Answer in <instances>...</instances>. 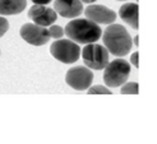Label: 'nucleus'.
Listing matches in <instances>:
<instances>
[{"label": "nucleus", "instance_id": "f257e3e1", "mask_svg": "<svg viewBox=\"0 0 157 144\" xmlns=\"http://www.w3.org/2000/svg\"><path fill=\"white\" fill-rule=\"evenodd\" d=\"M64 33L75 44L87 45L100 40L102 31L97 23L90 19H74L65 26Z\"/></svg>", "mask_w": 157, "mask_h": 144}, {"label": "nucleus", "instance_id": "f03ea898", "mask_svg": "<svg viewBox=\"0 0 157 144\" xmlns=\"http://www.w3.org/2000/svg\"><path fill=\"white\" fill-rule=\"evenodd\" d=\"M104 44L106 50L114 56H125L132 50V37L121 25H110L104 33Z\"/></svg>", "mask_w": 157, "mask_h": 144}, {"label": "nucleus", "instance_id": "7ed1b4c3", "mask_svg": "<svg viewBox=\"0 0 157 144\" xmlns=\"http://www.w3.org/2000/svg\"><path fill=\"white\" fill-rule=\"evenodd\" d=\"M104 82L107 87L115 88L120 87L128 81L130 75V65L127 60L116 59L111 63H109L104 68Z\"/></svg>", "mask_w": 157, "mask_h": 144}, {"label": "nucleus", "instance_id": "20e7f679", "mask_svg": "<svg viewBox=\"0 0 157 144\" xmlns=\"http://www.w3.org/2000/svg\"><path fill=\"white\" fill-rule=\"evenodd\" d=\"M50 52L52 56L64 64H73L81 56V49L72 40H58L51 44Z\"/></svg>", "mask_w": 157, "mask_h": 144}, {"label": "nucleus", "instance_id": "39448f33", "mask_svg": "<svg viewBox=\"0 0 157 144\" xmlns=\"http://www.w3.org/2000/svg\"><path fill=\"white\" fill-rule=\"evenodd\" d=\"M82 56L86 66L93 70H101L109 64V51L106 47L95 42L86 45L82 50Z\"/></svg>", "mask_w": 157, "mask_h": 144}, {"label": "nucleus", "instance_id": "423d86ee", "mask_svg": "<svg viewBox=\"0 0 157 144\" xmlns=\"http://www.w3.org/2000/svg\"><path fill=\"white\" fill-rule=\"evenodd\" d=\"M93 81V73L87 66H75L68 70L65 82L75 91H84L90 88Z\"/></svg>", "mask_w": 157, "mask_h": 144}, {"label": "nucleus", "instance_id": "0eeeda50", "mask_svg": "<svg viewBox=\"0 0 157 144\" xmlns=\"http://www.w3.org/2000/svg\"><path fill=\"white\" fill-rule=\"evenodd\" d=\"M21 37L29 45L33 46H42L49 42L50 35L49 31L42 26L35 25V23H26L21 27Z\"/></svg>", "mask_w": 157, "mask_h": 144}, {"label": "nucleus", "instance_id": "6e6552de", "mask_svg": "<svg viewBox=\"0 0 157 144\" xmlns=\"http://www.w3.org/2000/svg\"><path fill=\"white\" fill-rule=\"evenodd\" d=\"M28 17H29V19L33 21L35 25L48 27V26L54 25V22L58 19V14L54 9H51V8L35 4L33 6H31V9L28 10Z\"/></svg>", "mask_w": 157, "mask_h": 144}, {"label": "nucleus", "instance_id": "1a4fd4ad", "mask_svg": "<svg viewBox=\"0 0 157 144\" xmlns=\"http://www.w3.org/2000/svg\"><path fill=\"white\" fill-rule=\"evenodd\" d=\"M84 13L86 18L97 25H111L116 19V13L104 5H88Z\"/></svg>", "mask_w": 157, "mask_h": 144}, {"label": "nucleus", "instance_id": "9d476101", "mask_svg": "<svg viewBox=\"0 0 157 144\" xmlns=\"http://www.w3.org/2000/svg\"><path fill=\"white\" fill-rule=\"evenodd\" d=\"M54 10L64 18H75L83 13L81 0H55Z\"/></svg>", "mask_w": 157, "mask_h": 144}, {"label": "nucleus", "instance_id": "9b49d317", "mask_svg": "<svg viewBox=\"0 0 157 144\" xmlns=\"http://www.w3.org/2000/svg\"><path fill=\"white\" fill-rule=\"evenodd\" d=\"M138 5L134 3H127L120 6L119 9V17L129 25L133 29H138L139 22H138Z\"/></svg>", "mask_w": 157, "mask_h": 144}, {"label": "nucleus", "instance_id": "f8f14e48", "mask_svg": "<svg viewBox=\"0 0 157 144\" xmlns=\"http://www.w3.org/2000/svg\"><path fill=\"white\" fill-rule=\"evenodd\" d=\"M27 0H0V15H15L25 10Z\"/></svg>", "mask_w": 157, "mask_h": 144}, {"label": "nucleus", "instance_id": "ddd939ff", "mask_svg": "<svg viewBox=\"0 0 157 144\" xmlns=\"http://www.w3.org/2000/svg\"><path fill=\"white\" fill-rule=\"evenodd\" d=\"M138 83H136V82H129V83H127V84H123V87H121V94H138Z\"/></svg>", "mask_w": 157, "mask_h": 144}, {"label": "nucleus", "instance_id": "4468645a", "mask_svg": "<svg viewBox=\"0 0 157 144\" xmlns=\"http://www.w3.org/2000/svg\"><path fill=\"white\" fill-rule=\"evenodd\" d=\"M48 31H49L50 38L59 40V38H61L63 36H64V28H61L60 26H54V25H51Z\"/></svg>", "mask_w": 157, "mask_h": 144}, {"label": "nucleus", "instance_id": "2eb2a0df", "mask_svg": "<svg viewBox=\"0 0 157 144\" xmlns=\"http://www.w3.org/2000/svg\"><path fill=\"white\" fill-rule=\"evenodd\" d=\"M88 94H111V91H109L104 85H95L90 88Z\"/></svg>", "mask_w": 157, "mask_h": 144}, {"label": "nucleus", "instance_id": "dca6fc26", "mask_svg": "<svg viewBox=\"0 0 157 144\" xmlns=\"http://www.w3.org/2000/svg\"><path fill=\"white\" fill-rule=\"evenodd\" d=\"M8 29H9V23H8V21L5 18L0 17V37L4 36Z\"/></svg>", "mask_w": 157, "mask_h": 144}, {"label": "nucleus", "instance_id": "f3484780", "mask_svg": "<svg viewBox=\"0 0 157 144\" xmlns=\"http://www.w3.org/2000/svg\"><path fill=\"white\" fill-rule=\"evenodd\" d=\"M130 61H132V64H133L134 66H137V68L139 66V54H138V51L134 52V54H133L132 56H130Z\"/></svg>", "mask_w": 157, "mask_h": 144}, {"label": "nucleus", "instance_id": "a211bd4d", "mask_svg": "<svg viewBox=\"0 0 157 144\" xmlns=\"http://www.w3.org/2000/svg\"><path fill=\"white\" fill-rule=\"evenodd\" d=\"M31 2L37 5H48L51 3V0H31Z\"/></svg>", "mask_w": 157, "mask_h": 144}, {"label": "nucleus", "instance_id": "6ab92c4d", "mask_svg": "<svg viewBox=\"0 0 157 144\" xmlns=\"http://www.w3.org/2000/svg\"><path fill=\"white\" fill-rule=\"evenodd\" d=\"M82 3H87V4H91V3H93V2H96V0H81Z\"/></svg>", "mask_w": 157, "mask_h": 144}, {"label": "nucleus", "instance_id": "aec40b11", "mask_svg": "<svg viewBox=\"0 0 157 144\" xmlns=\"http://www.w3.org/2000/svg\"><path fill=\"white\" fill-rule=\"evenodd\" d=\"M138 40H139V37H138V36H136V37H134V44H136L137 46H138V44H139Z\"/></svg>", "mask_w": 157, "mask_h": 144}, {"label": "nucleus", "instance_id": "412c9836", "mask_svg": "<svg viewBox=\"0 0 157 144\" xmlns=\"http://www.w3.org/2000/svg\"><path fill=\"white\" fill-rule=\"evenodd\" d=\"M120 2H125V0H120Z\"/></svg>", "mask_w": 157, "mask_h": 144}]
</instances>
